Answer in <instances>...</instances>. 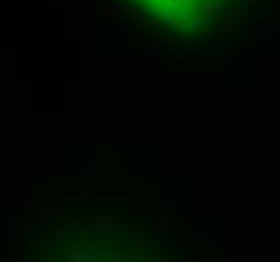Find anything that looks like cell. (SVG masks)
I'll return each mask as SVG.
<instances>
[{"mask_svg":"<svg viewBox=\"0 0 280 262\" xmlns=\"http://www.w3.org/2000/svg\"><path fill=\"white\" fill-rule=\"evenodd\" d=\"M123 8H125V6H123V4H119V2H111V4H109V10L103 14V18H107V20L113 18L115 14L119 12V10H123Z\"/></svg>","mask_w":280,"mask_h":262,"instance_id":"1","label":"cell"},{"mask_svg":"<svg viewBox=\"0 0 280 262\" xmlns=\"http://www.w3.org/2000/svg\"><path fill=\"white\" fill-rule=\"evenodd\" d=\"M117 28H119V30H123V32H127L129 24H127V22H121V24H117Z\"/></svg>","mask_w":280,"mask_h":262,"instance_id":"2","label":"cell"},{"mask_svg":"<svg viewBox=\"0 0 280 262\" xmlns=\"http://www.w3.org/2000/svg\"><path fill=\"white\" fill-rule=\"evenodd\" d=\"M24 210H30V200H24Z\"/></svg>","mask_w":280,"mask_h":262,"instance_id":"3","label":"cell"},{"mask_svg":"<svg viewBox=\"0 0 280 262\" xmlns=\"http://www.w3.org/2000/svg\"><path fill=\"white\" fill-rule=\"evenodd\" d=\"M87 2H95V0H87Z\"/></svg>","mask_w":280,"mask_h":262,"instance_id":"4","label":"cell"}]
</instances>
